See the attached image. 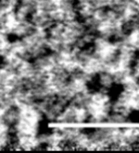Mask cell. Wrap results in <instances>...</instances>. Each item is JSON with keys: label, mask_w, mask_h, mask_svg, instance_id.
<instances>
[{"label": "cell", "mask_w": 139, "mask_h": 153, "mask_svg": "<svg viewBox=\"0 0 139 153\" xmlns=\"http://www.w3.org/2000/svg\"><path fill=\"white\" fill-rule=\"evenodd\" d=\"M128 46L129 47H135L139 48V30L134 31L129 35L128 37Z\"/></svg>", "instance_id": "6da1fadb"}]
</instances>
